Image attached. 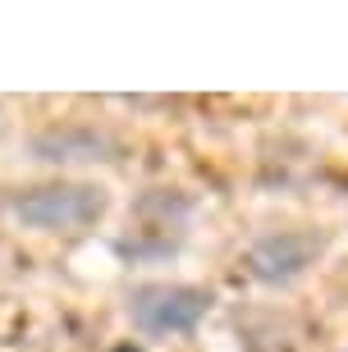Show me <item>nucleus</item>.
<instances>
[{
    "mask_svg": "<svg viewBox=\"0 0 348 352\" xmlns=\"http://www.w3.org/2000/svg\"><path fill=\"white\" fill-rule=\"evenodd\" d=\"M5 210L37 234H83L105 220L110 192L96 183H37V188L5 197Z\"/></svg>",
    "mask_w": 348,
    "mask_h": 352,
    "instance_id": "obj_1",
    "label": "nucleus"
},
{
    "mask_svg": "<svg viewBox=\"0 0 348 352\" xmlns=\"http://www.w3.org/2000/svg\"><path fill=\"white\" fill-rule=\"evenodd\" d=\"M211 311V293L197 284H142L129 293V320L147 339L193 334Z\"/></svg>",
    "mask_w": 348,
    "mask_h": 352,
    "instance_id": "obj_2",
    "label": "nucleus"
},
{
    "mask_svg": "<svg viewBox=\"0 0 348 352\" xmlns=\"http://www.w3.org/2000/svg\"><path fill=\"white\" fill-rule=\"evenodd\" d=\"M321 256V234L311 229H275V234L257 238L247 252V270L261 284H294L298 274H307V265Z\"/></svg>",
    "mask_w": 348,
    "mask_h": 352,
    "instance_id": "obj_3",
    "label": "nucleus"
},
{
    "mask_svg": "<svg viewBox=\"0 0 348 352\" xmlns=\"http://www.w3.org/2000/svg\"><path fill=\"white\" fill-rule=\"evenodd\" d=\"M41 160H101L96 151H110L101 133H46L37 138Z\"/></svg>",
    "mask_w": 348,
    "mask_h": 352,
    "instance_id": "obj_4",
    "label": "nucleus"
},
{
    "mask_svg": "<svg viewBox=\"0 0 348 352\" xmlns=\"http://www.w3.org/2000/svg\"><path fill=\"white\" fill-rule=\"evenodd\" d=\"M115 352H138V348H133V343H124V348H115Z\"/></svg>",
    "mask_w": 348,
    "mask_h": 352,
    "instance_id": "obj_5",
    "label": "nucleus"
}]
</instances>
